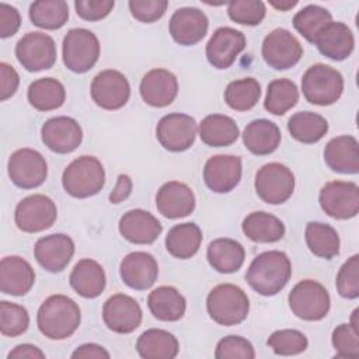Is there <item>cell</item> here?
<instances>
[{"instance_id": "43", "label": "cell", "mask_w": 359, "mask_h": 359, "mask_svg": "<svg viewBox=\"0 0 359 359\" xmlns=\"http://www.w3.org/2000/svg\"><path fill=\"white\" fill-rule=\"evenodd\" d=\"M332 21L331 13L317 4H309L293 17L294 29L309 42L314 43L317 34Z\"/></svg>"}, {"instance_id": "53", "label": "cell", "mask_w": 359, "mask_h": 359, "mask_svg": "<svg viewBox=\"0 0 359 359\" xmlns=\"http://www.w3.org/2000/svg\"><path fill=\"white\" fill-rule=\"evenodd\" d=\"M20 86V76L17 70L6 63H0V100L6 101L15 94Z\"/></svg>"}, {"instance_id": "46", "label": "cell", "mask_w": 359, "mask_h": 359, "mask_svg": "<svg viewBox=\"0 0 359 359\" xmlns=\"http://www.w3.org/2000/svg\"><path fill=\"white\" fill-rule=\"evenodd\" d=\"M227 14L231 21L241 25H258L265 18L266 7L259 0H238L227 4Z\"/></svg>"}, {"instance_id": "36", "label": "cell", "mask_w": 359, "mask_h": 359, "mask_svg": "<svg viewBox=\"0 0 359 359\" xmlns=\"http://www.w3.org/2000/svg\"><path fill=\"white\" fill-rule=\"evenodd\" d=\"M241 230L254 243H276L285 236V224L268 212H252L243 220Z\"/></svg>"}, {"instance_id": "10", "label": "cell", "mask_w": 359, "mask_h": 359, "mask_svg": "<svg viewBox=\"0 0 359 359\" xmlns=\"http://www.w3.org/2000/svg\"><path fill=\"white\" fill-rule=\"evenodd\" d=\"M15 57L28 72L48 70L56 62V43L53 38L45 32H28L18 39Z\"/></svg>"}, {"instance_id": "37", "label": "cell", "mask_w": 359, "mask_h": 359, "mask_svg": "<svg viewBox=\"0 0 359 359\" xmlns=\"http://www.w3.org/2000/svg\"><path fill=\"white\" fill-rule=\"evenodd\" d=\"M31 107L41 112L60 108L66 100L65 86L53 77H42L32 81L27 91Z\"/></svg>"}, {"instance_id": "42", "label": "cell", "mask_w": 359, "mask_h": 359, "mask_svg": "<svg viewBox=\"0 0 359 359\" xmlns=\"http://www.w3.org/2000/svg\"><path fill=\"white\" fill-rule=\"evenodd\" d=\"M261 97V84L254 77L230 81L224 90V101L234 111L252 109Z\"/></svg>"}, {"instance_id": "31", "label": "cell", "mask_w": 359, "mask_h": 359, "mask_svg": "<svg viewBox=\"0 0 359 359\" xmlns=\"http://www.w3.org/2000/svg\"><path fill=\"white\" fill-rule=\"evenodd\" d=\"M206 258L215 271L220 273H233L243 266L245 251L238 241L222 237L209 243Z\"/></svg>"}, {"instance_id": "48", "label": "cell", "mask_w": 359, "mask_h": 359, "mask_svg": "<svg viewBox=\"0 0 359 359\" xmlns=\"http://www.w3.org/2000/svg\"><path fill=\"white\" fill-rule=\"evenodd\" d=\"M337 290L345 299L359 297V255L355 254L342 264L337 275Z\"/></svg>"}, {"instance_id": "47", "label": "cell", "mask_w": 359, "mask_h": 359, "mask_svg": "<svg viewBox=\"0 0 359 359\" xmlns=\"http://www.w3.org/2000/svg\"><path fill=\"white\" fill-rule=\"evenodd\" d=\"M331 342L337 358H359V330L353 328L349 323L339 324L334 328Z\"/></svg>"}, {"instance_id": "17", "label": "cell", "mask_w": 359, "mask_h": 359, "mask_svg": "<svg viewBox=\"0 0 359 359\" xmlns=\"http://www.w3.org/2000/svg\"><path fill=\"white\" fill-rule=\"evenodd\" d=\"M41 139L49 150L67 154L81 144L83 130L74 118L62 115L50 118L42 125Z\"/></svg>"}, {"instance_id": "58", "label": "cell", "mask_w": 359, "mask_h": 359, "mask_svg": "<svg viewBox=\"0 0 359 359\" xmlns=\"http://www.w3.org/2000/svg\"><path fill=\"white\" fill-rule=\"evenodd\" d=\"M358 313H359V310L355 309L353 313H352V316H351V321H349V324H351L353 328H356V330H359V327H358Z\"/></svg>"}, {"instance_id": "23", "label": "cell", "mask_w": 359, "mask_h": 359, "mask_svg": "<svg viewBox=\"0 0 359 359\" xmlns=\"http://www.w3.org/2000/svg\"><path fill=\"white\" fill-rule=\"evenodd\" d=\"M196 201L192 189L180 181H168L160 187L156 195V208L167 219H181L189 216Z\"/></svg>"}, {"instance_id": "44", "label": "cell", "mask_w": 359, "mask_h": 359, "mask_svg": "<svg viewBox=\"0 0 359 359\" xmlns=\"http://www.w3.org/2000/svg\"><path fill=\"white\" fill-rule=\"evenodd\" d=\"M29 316L24 306L1 300L0 302V331L4 337H18L28 330Z\"/></svg>"}, {"instance_id": "30", "label": "cell", "mask_w": 359, "mask_h": 359, "mask_svg": "<svg viewBox=\"0 0 359 359\" xmlns=\"http://www.w3.org/2000/svg\"><path fill=\"white\" fill-rule=\"evenodd\" d=\"M282 133L276 123L268 119L251 121L243 132L244 146L255 156L273 153L280 144Z\"/></svg>"}, {"instance_id": "5", "label": "cell", "mask_w": 359, "mask_h": 359, "mask_svg": "<svg viewBox=\"0 0 359 359\" xmlns=\"http://www.w3.org/2000/svg\"><path fill=\"white\" fill-rule=\"evenodd\" d=\"M302 91L310 104L325 107L335 104L344 93L342 74L324 63L310 66L302 77Z\"/></svg>"}, {"instance_id": "34", "label": "cell", "mask_w": 359, "mask_h": 359, "mask_svg": "<svg viewBox=\"0 0 359 359\" xmlns=\"http://www.w3.org/2000/svg\"><path fill=\"white\" fill-rule=\"evenodd\" d=\"M136 351L143 359H174L178 355L180 344L171 332L150 328L137 338Z\"/></svg>"}, {"instance_id": "40", "label": "cell", "mask_w": 359, "mask_h": 359, "mask_svg": "<svg viewBox=\"0 0 359 359\" xmlns=\"http://www.w3.org/2000/svg\"><path fill=\"white\" fill-rule=\"evenodd\" d=\"M29 20L42 29H59L69 20V4L63 0H38L29 6Z\"/></svg>"}, {"instance_id": "41", "label": "cell", "mask_w": 359, "mask_h": 359, "mask_svg": "<svg viewBox=\"0 0 359 359\" xmlns=\"http://www.w3.org/2000/svg\"><path fill=\"white\" fill-rule=\"evenodd\" d=\"M299 101V90L289 79H276L268 84L264 108L272 115H283Z\"/></svg>"}, {"instance_id": "12", "label": "cell", "mask_w": 359, "mask_h": 359, "mask_svg": "<svg viewBox=\"0 0 359 359\" xmlns=\"http://www.w3.org/2000/svg\"><path fill=\"white\" fill-rule=\"evenodd\" d=\"M261 53L269 67L286 70L300 62L303 46L289 29L275 28L264 38Z\"/></svg>"}, {"instance_id": "28", "label": "cell", "mask_w": 359, "mask_h": 359, "mask_svg": "<svg viewBox=\"0 0 359 359\" xmlns=\"http://www.w3.org/2000/svg\"><path fill=\"white\" fill-rule=\"evenodd\" d=\"M324 161L330 170L339 174L359 172V143L351 135L332 137L324 149Z\"/></svg>"}, {"instance_id": "16", "label": "cell", "mask_w": 359, "mask_h": 359, "mask_svg": "<svg viewBox=\"0 0 359 359\" xmlns=\"http://www.w3.org/2000/svg\"><path fill=\"white\" fill-rule=\"evenodd\" d=\"M140 304L125 293H115L102 306L104 324L116 334H130L142 323Z\"/></svg>"}, {"instance_id": "45", "label": "cell", "mask_w": 359, "mask_h": 359, "mask_svg": "<svg viewBox=\"0 0 359 359\" xmlns=\"http://www.w3.org/2000/svg\"><path fill=\"white\" fill-rule=\"evenodd\" d=\"M266 345L272 348L273 353L282 356H292L304 352L309 346L306 335L297 330H278L266 339Z\"/></svg>"}, {"instance_id": "38", "label": "cell", "mask_w": 359, "mask_h": 359, "mask_svg": "<svg viewBox=\"0 0 359 359\" xmlns=\"http://www.w3.org/2000/svg\"><path fill=\"white\" fill-rule=\"evenodd\" d=\"M304 240L311 254L318 258L332 259L339 254V234L327 223L309 222L304 229Z\"/></svg>"}, {"instance_id": "3", "label": "cell", "mask_w": 359, "mask_h": 359, "mask_svg": "<svg viewBox=\"0 0 359 359\" xmlns=\"http://www.w3.org/2000/svg\"><path fill=\"white\" fill-rule=\"evenodd\" d=\"M209 317L224 327L243 323L250 311L247 293L237 285L220 283L215 286L206 297Z\"/></svg>"}, {"instance_id": "9", "label": "cell", "mask_w": 359, "mask_h": 359, "mask_svg": "<svg viewBox=\"0 0 359 359\" xmlns=\"http://www.w3.org/2000/svg\"><path fill=\"white\" fill-rule=\"evenodd\" d=\"M57 219L55 202L42 194L28 195L21 199L14 212L15 226L24 233H39L53 226Z\"/></svg>"}, {"instance_id": "27", "label": "cell", "mask_w": 359, "mask_h": 359, "mask_svg": "<svg viewBox=\"0 0 359 359\" xmlns=\"http://www.w3.org/2000/svg\"><path fill=\"white\" fill-rule=\"evenodd\" d=\"M35 282L31 264L18 255H7L0 262V290L10 296L27 294Z\"/></svg>"}, {"instance_id": "1", "label": "cell", "mask_w": 359, "mask_h": 359, "mask_svg": "<svg viewBox=\"0 0 359 359\" xmlns=\"http://www.w3.org/2000/svg\"><path fill=\"white\" fill-rule=\"evenodd\" d=\"M292 276V264L286 252L271 250L258 254L245 272V280L261 296L278 294Z\"/></svg>"}, {"instance_id": "50", "label": "cell", "mask_w": 359, "mask_h": 359, "mask_svg": "<svg viewBox=\"0 0 359 359\" xmlns=\"http://www.w3.org/2000/svg\"><path fill=\"white\" fill-rule=\"evenodd\" d=\"M128 6L133 18H136L140 22L150 24L160 20L164 15L168 7V1L167 0H130Z\"/></svg>"}, {"instance_id": "25", "label": "cell", "mask_w": 359, "mask_h": 359, "mask_svg": "<svg viewBox=\"0 0 359 359\" xmlns=\"http://www.w3.org/2000/svg\"><path fill=\"white\" fill-rule=\"evenodd\" d=\"M118 229L121 236L132 244H153L163 231L161 223L150 212L132 209L119 219Z\"/></svg>"}, {"instance_id": "13", "label": "cell", "mask_w": 359, "mask_h": 359, "mask_svg": "<svg viewBox=\"0 0 359 359\" xmlns=\"http://www.w3.org/2000/svg\"><path fill=\"white\" fill-rule=\"evenodd\" d=\"M321 209L332 219H352L359 212V187L352 181L327 182L318 195Z\"/></svg>"}, {"instance_id": "33", "label": "cell", "mask_w": 359, "mask_h": 359, "mask_svg": "<svg viewBox=\"0 0 359 359\" xmlns=\"http://www.w3.org/2000/svg\"><path fill=\"white\" fill-rule=\"evenodd\" d=\"M198 132L201 140L209 147L230 146L240 136V129L236 121L222 114H212L205 116L198 126Z\"/></svg>"}, {"instance_id": "49", "label": "cell", "mask_w": 359, "mask_h": 359, "mask_svg": "<svg viewBox=\"0 0 359 359\" xmlns=\"http://www.w3.org/2000/svg\"><path fill=\"white\" fill-rule=\"evenodd\" d=\"M215 358L217 359H254L255 351L252 344L240 337L229 335L222 338L215 349Z\"/></svg>"}, {"instance_id": "18", "label": "cell", "mask_w": 359, "mask_h": 359, "mask_svg": "<svg viewBox=\"0 0 359 359\" xmlns=\"http://www.w3.org/2000/svg\"><path fill=\"white\" fill-rule=\"evenodd\" d=\"M241 174V158L233 154L212 156L203 167V181L206 187L216 194L233 191L238 185Z\"/></svg>"}, {"instance_id": "29", "label": "cell", "mask_w": 359, "mask_h": 359, "mask_svg": "<svg viewBox=\"0 0 359 359\" xmlns=\"http://www.w3.org/2000/svg\"><path fill=\"white\" fill-rule=\"evenodd\" d=\"M72 289L84 299L98 297L107 285L104 268L91 258L80 259L69 275Z\"/></svg>"}, {"instance_id": "4", "label": "cell", "mask_w": 359, "mask_h": 359, "mask_svg": "<svg viewBox=\"0 0 359 359\" xmlns=\"http://www.w3.org/2000/svg\"><path fill=\"white\" fill-rule=\"evenodd\" d=\"M62 185L73 198H90L104 188L105 170L97 157L80 156L65 168Z\"/></svg>"}, {"instance_id": "7", "label": "cell", "mask_w": 359, "mask_h": 359, "mask_svg": "<svg viewBox=\"0 0 359 359\" xmlns=\"http://www.w3.org/2000/svg\"><path fill=\"white\" fill-rule=\"evenodd\" d=\"M63 63L73 73H86L100 57V42L94 32L86 28H72L62 43Z\"/></svg>"}, {"instance_id": "15", "label": "cell", "mask_w": 359, "mask_h": 359, "mask_svg": "<svg viewBox=\"0 0 359 359\" xmlns=\"http://www.w3.org/2000/svg\"><path fill=\"white\" fill-rule=\"evenodd\" d=\"M90 93L93 101L100 108L115 111L128 102L130 97V84L123 73L107 69L93 79Z\"/></svg>"}, {"instance_id": "20", "label": "cell", "mask_w": 359, "mask_h": 359, "mask_svg": "<svg viewBox=\"0 0 359 359\" xmlns=\"http://www.w3.org/2000/svg\"><path fill=\"white\" fill-rule=\"evenodd\" d=\"M74 255V241L63 233L41 237L34 247L36 262L48 272H62Z\"/></svg>"}, {"instance_id": "54", "label": "cell", "mask_w": 359, "mask_h": 359, "mask_svg": "<svg viewBox=\"0 0 359 359\" xmlns=\"http://www.w3.org/2000/svg\"><path fill=\"white\" fill-rule=\"evenodd\" d=\"M132 188H133V182L130 177L128 174H119L116 178L115 188L109 194V202L114 205L123 202L132 194Z\"/></svg>"}, {"instance_id": "8", "label": "cell", "mask_w": 359, "mask_h": 359, "mask_svg": "<svg viewBox=\"0 0 359 359\" xmlns=\"http://www.w3.org/2000/svg\"><path fill=\"white\" fill-rule=\"evenodd\" d=\"M254 187L262 202L280 205L286 202L294 191V175L285 164L275 161L268 163L257 171Z\"/></svg>"}, {"instance_id": "24", "label": "cell", "mask_w": 359, "mask_h": 359, "mask_svg": "<svg viewBox=\"0 0 359 359\" xmlns=\"http://www.w3.org/2000/svg\"><path fill=\"white\" fill-rule=\"evenodd\" d=\"M139 91L147 105L163 108L177 98L178 80L167 69H153L143 76Z\"/></svg>"}, {"instance_id": "35", "label": "cell", "mask_w": 359, "mask_h": 359, "mask_svg": "<svg viewBox=\"0 0 359 359\" xmlns=\"http://www.w3.org/2000/svg\"><path fill=\"white\" fill-rule=\"evenodd\" d=\"M202 230L195 223H180L172 226L165 236V250L174 258L188 259L194 257L202 244Z\"/></svg>"}, {"instance_id": "6", "label": "cell", "mask_w": 359, "mask_h": 359, "mask_svg": "<svg viewBox=\"0 0 359 359\" xmlns=\"http://www.w3.org/2000/svg\"><path fill=\"white\" fill-rule=\"evenodd\" d=\"M292 313L304 321L323 320L331 307L330 293L320 282L303 279L296 283L287 296Z\"/></svg>"}, {"instance_id": "32", "label": "cell", "mask_w": 359, "mask_h": 359, "mask_svg": "<svg viewBox=\"0 0 359 359\" xmlns=\"http://www.w3.org/2000/svg\"><path fill=\"white\" fill-rule=\"evenodd\" d=\"M147 306L154 318L171 323L184 317L187 300L174 286H158L149 293Z\"/></svg>"}, {"instance_id": "39", "label": "cell", "mask_w": 359, "mask_h": 359, "mask_svg": "<svg viewBox=\"0 0 359 359\" xmlns=\"http://www.w3.org/2000/svg\"><path fill=\"white\" fill-rule=\"evenodd\" d=\"M287 130L294 140L304 144H311L317 143L327 135L328 122L320 114L300 111L289 118Z\"/></svg>"}, {"instance_id": "52", "label": "cell", "mask_w": 359, "mask_h": 359, "mask_svg": "<svg viewBox=\"0 0 359 359\" xmlns=\"http://www.w3.org/2000/svg\"><path fill=\"white\" fill-rule=\"evenodd\" d=\"M21 25L18 10L10 4L0 3V38L6 39L17 34Z\"/></svg>"}, {"instance_id": "14", "label": "cell", "mask_w": 359, "mask_h": 359, "mask_svg": "<svg viewBox=\"0 0 359 359\" xmlns=\"http://www.w3.org/2000/svg\"><path fill=\"white\" fill-rule=\"evenodd\" d=\"M198 135V123L194 116L180 112L164 115L156 128L158 143L168 151L180 153L188 150Z\"/></svg>"}, {"instance_id": "55", "label": "cell", "mask_w": 359, "mask_h": 359, "mask_svg": "<svg viewBox=\"0 0 359 359\" xmlns=\"http://www.w3.org/2000/svg\"><path fill=\"white\" fill-rule=\"evenodd\" d=\"M109 352L98 345V344H83L80 346H77L74 349V352L72 353V358L73 359H77V358H84V359H88V358H95V359H109Z\"/></svg>"}, {"instance_id": "56", "label": "cell", "mask_w": 359, "mask_h": 359, "mask_svg": "<svg viewBox=\"0 0 359 359\" xmlns=\"http://www.w3.org/2000/svg\"><path fill=\"white\" fill-rule=\"evenodd\" d=\"M45 353L32 344H20L8 352L7 359H43Z\"/></svg>"}, {"instance_id": "26", "label": "cell", "mask_w": 359, "mask_h": 359, "mask_svg": "<svg viewBox=\"0 0 359 359\" xmlns=\"http://www.w3.org/2000/svg\"><path fill=\"white\" fill-rule=\"evenodd\" d=\"M314 45L325 57L341 62L351 56L355 38L351 28L341 21H331L316 36Z\"/></svg>"}, {"instance_id": "21", "label": "cell", "mask_w": 359, "mask_h": 359, "mask_svg": "<svg viewBox=\"0 0 359 359\" xmlns=\"http://www.w3.org/2000/svg\"><path fill=\"white\" fill-rule=\"evenodd\" d=\"M122 282L135 290L150 289L158 276L156 258L146 251H133L125 255L119 264Z\"/></svg>"}, {"instance_id": "57", "label": "cell", "mask_w": 359, "mask_h": 359, "mask_svg": "<svg viewBox=\"0 0 359 359\" xmlns=\"http://www.w3.org/2000/svg\"><path fill=\"white\" fill-rule=\"evenodd\" d=\"M269 4L279 10V11H287L290 8H293L297 4V0H282V1H276V0H271Z\"/></svg>"}, {"instance_id": "19", "label": "cell", "mask_w": 359, "mask_h": 359, "mask_svg": "<svg viewBox=\"0 0 359 359\" xmlns=\"http://www.w3.org/2000/svg\"><path fill=\"white\" fill-rule=\"evenodd\" d=\"M245 48V35L231 27L217 28L206 43L208 62L219 69H229Z\"/></svg>"}, {"instance_id": "51", "label": "cell", "mask_w": 359, "mask_h": 359, "mask_svg": "<svg viewBox=\"0 0 359 359\" xmlns=\"http://www.w3.org/2000/svg\"><path fill=\"white\" fill-rule=\"evenodd\" d=\"M114 0H76V14L84 21H100L105 18L114 8Z\"/></svg>"}, {"instance_id": "2", "label": "cell", "mask_w": 359, "mask_h": 359, "mask_svg": "<svg viewBox=\"0 0 359 359\" xmlns=\"http://www.w3.org/2000/svg\"><path fill=\"white\" fill-rule=\"evenodd\" d=\"M80 323V307L69 296L52 294L45 299L38 309V330L49 339L60 341L72 337Z\"/></svg>"}, {"instance_id": "22", "label": "cell", "mask_w": 359, "mask_h": 359, "mask_svg": "<svg viewBox=\"0 0 359 359\" xmlns=\"http://www.w3.org/2000/svg\"><path fill=\"white\" fill-rule=\"evenodd\" d=\"M209 28L206 14L196 7H182L174 11L168 29L171 38L182 46H192L201 42Z\"/></svg>"}, {"instance_id": "11", "label": "cell", "mask_w": 359, "mask_h": 359, "mask_svg": "<svg viewBox=\"0 0 359 359\" xmlns=\"http://www.w3.org/2000/svg\"><path fill=\"white\" fill-rule=\"evenodd\" d=\"M7 172L15 187L32 189L45 182L48 177V164L39 151L24 147L11 153L7 163Z\"/></svg>"}]
</instances>
